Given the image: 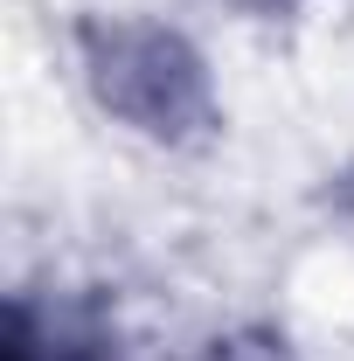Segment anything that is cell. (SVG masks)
<instances>
[{"mask_svg": "<svg viewBox=\"0 0 354 361\" xmlns=\"http://www.w3.org/2000/svg\"><path fill=\"white\" fill-rule=\"evenodd\" d=\"M341 202H348V209H354V174H348V180H341Z\"/></svg>", "mask_w": 354, "mask_h": 361, "instance_id": "5", "label": "cell"}, {"mask_svg": "<svg viewBox=\"0 0 354 361\" xmlns=\"http://www.w3.org/2000/svg\"><path fill=\"white\" fill-rule=\"evenodd\" d=\"M0 361H126L118 326L97 299H56V292H14L7 299V334Z\"/></svg>", "mask_w": 354, "mask_h": 361, "instance_id": "2", "label": "cell"}, {"mask_svg": "<svg viewBox=\"0 0 354 361\" xmlns=\"http://www.w3.org/2000/svg\"><path fill=\"white\" fill-rule=\"evenodd\" d=\"M84 49V84L90 97L146 139L188 146L216 126V84L209 63L195 56V42L167 28V21H133V14H97L77 28Z\"/></svg>", "mask_w": 354, "mask_h": 361, "instance_id": "1", "label": "cell"}, {"mask_svg": "<svg viewBox=\"0 0 354 361\" xmlns=\"http://www.w3.org/2000/svg\"><path fill=\"white\" fill-rule=\"evenodd\" d=\"M195 361H292L278 334H229V341H209Z\"/></svg>", "mask_w": 354, "mask_h": 361, "instance_id": "3", "label": "cell"}, {"mask_svg": "<svg viewBox=\"0 0 354 361\" xmlns=\"http://www.w3.org/2000/svg\"><path fill=\"white\" fill-rule=\"evenodd\" d=\"M236 7H257V14H278V7H292V0H236Z\"/></svg>", "mask_w": 354, "mask_h": 361, "instance_id": "4", "label": "cell"}]
</instances>
